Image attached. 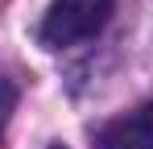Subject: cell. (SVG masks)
I'll list each match as a JSON object with an SVG mask.
<instances>
[{
	"instance_id": "cell-1",
	"label": "cell",
	"mask_w": 153,
	"mask_h": 149,
	"mask_svg": "<svg viewBox=\"0 0 153 149\" xmlns=\"http://www.w3.org/2000/svg\"><path fill=\"white\" fill-rule=\"evenodd\" d=\"M112 4L116 0H54L50 8H46V17H42V25H37V42L46 50L75 46V42L91 37L108 21Z\"/></svg>"
},
{
	"instance_id": "cell-2",
	"label": "cell",
	"mask_w": 153,
	"mask_h": 149,
	"mask_svg": "<svg viewBox=\"0 0 153 149\" xmlns=\"http://www.w3.org/2000/svg\"><path fill=\"white\" fill-rule=\"evenodd\" d=\"M95 149H153V95L95 133Z\"/></svg>"
},
{
	"instance_id": "cell-3",
	"label": "cell",
	"mask_w": 153,
	"mask_h": 149,
	"mask_svg": "<svg viewBox=\"0 0 153 149\" xmlns=\"http://www.w3.org/2000/svg\"><path fill=\"white\" fill-rule=\"evenodd\" d=\"M13 108H17V83L0 74V128H4V120H8Z\"/></svg>"
},
{
	"instance_id": "cell-4",
	"label": "cell",
	"mask_w": 153,
	"mask_h": 149,
	"mask_svg": "<svg viewBox=\"0 0 153 149\" xmlns=\"http://www.w3.org/2000/svg\"><path fill=\"white\" fill-rule=\"evenodd\" d=\"M50 149H66V145H50Z\"/></svg>"
}]
</instances>
